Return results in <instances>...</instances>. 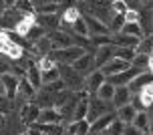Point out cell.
I'll return each instance as SVG.
<instances>
[{
    "label": "cell",
    "mask_w": 153,
    "mask_h": 135,
    "mask_svg": "<svg viewBox=\"0 0 153 135\" xmlns=\"http://www.w3.org/2000/svg\"><path fill=\"white\" fill-rule=\"evenodd\" d=\"M61 71V79L65 81V89L71 93H81L85 89V75L76 73L71 65H59Z\"/></svg>",
    "instance_id": "1"
},
{
    "label": "cell",
    "mask_w": 153,
    "mask_h": 135,
    "mask_svg": "<svg viewBox=\"0 0 153 135\" xmlns=\"http://www.w3.org/2000/svg\"><path fill=\"white\" fill-rule=\"evenodd\" d=\"M8 109H10V99H8L6 95H0V111L6 113Z\"/></svg>",
    "instance_id": "43"
},
{
    "label": "cell",
    "mask_w": 153,
    "mask_h": 135,
    "mask_svg": "<svg viewBox=\"0 0 153 135\" xmlns=\"http://www.w3.org/2000/svg\"><path fill=\"white\" fill-rule=\"evenodd\" d=\"M20 135H28V131H22V133H20Z\"/></svg>",
    "instance_id": "52"
},
{
    "label": "cell",
    "mask_w": 153,
    "mask_h": 135,
    "mask_svg": "<svg viewBox=\"0 0 153 135\" xmlns=\"http://www.w3.org/2000/svg\"><path fill=\"white\" fill-rule=\"evenodd\" d=\"M121 32H125V34H131V37H137V38H143L145 34H143V28H141V24L139 22H125L123 24Z\"/></svg>",
    "instance_id": "31"
},
{
    "label": "cell",
    "mask_w": 153,
    "mask_h": 135,
    "mask_svg": "<svg viewBox=\"0 0 153 135\" xmlns=\"http://www.w3.org/2000/svg\"><path fill=\"white\" fill-rule=\"evenodd\" d=\"M48 38H51V43H53V48H67V46L75 45V40H73L67 32H61V30L48 32Z\"/></svg>",
    "instance_id": "14"
},
{
    "label": "cell",
    "mask_w": 153,
    "mask_h": 135,
    "mask_svg": "<svg viewBox=\"0 0 153 135\" xmlns=\"http://www.w3.org/2000/svg\"><path fill=\"white\" fill-rule=\"evenodd\" d=\"M89 129H91V123L87 119H76L73 123H69L65 133L67 135H89Z\"/></svg>",
    "instance_id": "21"
},
{
    "label": "cell",
    "mask_w": 153,
    "mask_h": 135,
    "mask_svg": "<svg viewBox=\"0 0 153 135\" xmlns=\"http://www.w3.org/2000/svg\"><path fill=\"white\" fill-rule=\"evenodd\" d=\"M40 79H42V85H48V83H53V81H59V79H61L59 65L53 67V69H48V71H40Z\"/></svg>",
    "instance_id": "32"
},
{
    "label": "cell",
    "mask_w": 153,
    "mask_h": 135,
    "mask_svg": "<svg viewBox=\"0 0 153 135\" xmlns=\"http://www.w3.org/2000/svg\"><path fill=\"white\" fill-rule=\"evenodd\" d=\"M61 121H62V113L56 107H46V109H40L36 123H61Z\"/></svg>",
    "instance_id": "17"
},
{
    "label": "cell",
    "mask_w": 153,
    "mask_h": 135,
    "mask_svg": "<svg viewBox=\"0 0 153 135\" xmlns=\"http://www.w3.org/2000/svg\"><path fill=\"white\" fill-rule=\"evenodd\" d=\"M46 2H59V4H61V0H46Z\"/></svg>",
    "instance_id": "50"
},
{
    "label": "cell",
    "mask_w": 153,
    "mask_h": 135,
    "mask_svg": "<svg viewBox=\"0 0 153 135\" xmlns=\"http://www.w3.org/2000/svg\"><path fill=\"white\" fill-rule=\"evenodd\" d=\"M40 135H46V133H40Z\"/></svg>",
    "instance_id": "53"
},
{
    "label": "cell",
    "mask_w": 153,
    "mask_h": 135,
    "mask_svg": "<svg viewBox=\"0 0 153 135\" xmlns=\"http://www.w3.org/2000/svg\"><path fill=\"white\" fill-rule=\"evenodd\" d=\"M0 81H2V85H4L6 97L10 99V101H14L16 93H18V81H20V77L12 75V73L8 71V73H4V75H0Z\"/></svg>",
    "instance_id": "10"
},
{
    "label": "cell",
    "mask_w": 153,
    "mask_h": 135,
    "mask_svg": "<svg viewBox=\"0 0 153 135\" xmlns=\"http://www.w3.org/2000/svg\"><path fill=\"white\" fill-rule=\"evenodd\" d=\"M34 54H40V57H45V54H48L51 51H53V43H51V38H48V34H45L42 38H38L36 43H32V48H30Z\"/></svg>",
    "instance_id": "24"
},
{
    "label": "cell",
    "mask_w": 153,
    "mask_h": 135,
    "mask_svg": "<svg viewBox=\"0 0 153 135\" xmlns=\"http://www.w3.org/2000/svg\"><path fill=\"white\" fill-rule=\"evenodd\" d=\"M16 2H18V0H4V8H12V6H16Z\"/></svg>",
    "instance_id": "46"
},
{
    "label": "cell",
    "mask_w": 153,
    "mask_h": 135,
    "mask_svg": "<svg viewBox=\"0 0 153 135\" xmlns=\"http://www.w3.org/2000/svg\"><path fill=\"white\" fill-rule=\"evenodd\" d=\"M123 24H125V16L123 14H113L111 22H109V28L113 30V32H121Z\"/></svg>",
    "instance_id": "39"
},
{
    "label": "cell",
    "mask_w": 153,
    "mask_h": 135,
    "mask_svg": "<svg viewBox=\"0 0 153 135\" xmlns=\"http://www.w3.org/2000/svg\"><path fill=\"white\" fill-rule=\"evenodd\" d=\"M141 2H143V4H149V2H151V0H141Z\"/></svg>",
    "instance_id": "51"
},
{
    "label": "cell",
    "mask_w": 153,
    "mask_h": 135,
    "mask_svg": "<svg viewBox=\"0 0 153 135\" xmlns=\"http://www.w3.org/2000/svg\"><path fill=\"white\" fill-rule=\"evenodd\" d=\"M135 51L139 54H151L153 53V37H143L139 38L137 46H135Z\"/></svg>",
    "instance_id": "30"
},
{
    "label": "cell",
    "mask_w": 153,
    "mask_h": 135,
    "mask_svg": "<svg viewBox=\"0 0 153 135\" xmlns=\"http://www.w3.org/2000/svg\"><path fill=\"white\" fill-rule=\"evenodd\" d=\"M36 127L40 129V133H46V135H62L65 133V127L61 123H36Z\"/></svg>",
    "instance_id": "28"
},
{
    "label": "cell",
    "mask_w": 153,
    "mask_h": 135,
    "mask_svg": "<svg viewBox=\"0 0 153 135\" xmlns=\"http://www.w3.org/2000/svg\"><path fill=\"white\" fill-rule=\"evenodd\" d=\"M123 16H125V22H139V12L137 10H127Z\"/></svg>",
    "instance_id": "42"
},
{
    "label": "cell",
    "mask_w": 153,
    "mask_h": 135,
    "mask_svg": "<svg viewBox=\"0 0 153 135\" xmlns=\"http://www.w3.org/2000/svg\"><path fill=\"white\" fill-rule=\"evenodd\" d=\"M45 34H46V28H45V26H40V24H36V22H34V24H32V28L28 30V34H26L24 38H26L28 43H36L38 38H42Z\"/></svg>",
    "instance_id": "34"
},
{
    "label": "cell",
    "mask_w": 153,
    "mask_h": 135,
    "mask_svg": "<svg viewBox=\"0 0 153 135\" xmlns=\"http://www.w3.org/2000/svg\"><path fill=\"white\" fill-rule=\"evenodd\" d=\"M24 14H26V12L20 10L18 6L4 8V12H2V16H0V26H2L4 30H14V26L22 20Z\"/></svg>",
    "instance_id": "3"
},
{
    "label": "cell",
    "mask_w": 153,
    "mask_h": 135,
    "mask_svg": "<svg viewBox=\"0 0 153 135\" xmlns=\"http://www.w3.org/2000/svg\"><path fill=\"white\" fill-rule=\"evenodd\" d=\"M135 54H137L135 46H115L113 57H117V59H123V60H127V63H131V60L135 59Z\"/></svg>",
    "instance_id": "27"
},
{
    "label": "cell",
    "mask_w": 153,
    "mask_h": 135,
    "mask_svg": "<svg viewBox=\"0 0 153 135\" xmlns=\"http://www.w3.org/2000/svg\"><path fill=\"white\" fill-rule=\"evenodd\" d=\"M111 40H113L115 46H137L139 43L137 37H131V34H125V32H115Z\"/></svg>",
    "instance_id": "25"
},
{
    "label": "cell",
    "mask_w": 153,
    "mask_h": 135,
    "mask_svg": "<svg viewBox=\"0 0 153 135\" xmlns=\"http://www.w3.org/2000/svg\"><path fill=\"white\" fill-rule=\"evenodd\" d=\"M115 115H117V119L123 121L125 125H131V123H133V119H135V115H137V107L133 105V103H127V105L119 107Z\"/></svg>",
    "instance_id": "20"
},
{
    "label": "cell",
    "mask_w": 153,
    "mask_h": 135,
    "mask_svg": "<svg viewBox=\"0 0 153 135\" xmlns=\"http://www.w3.org/2000/svg\"><path fill=\"white\" fill-rule=\"evenodd\" d=\"M56 10H59V2H46V0H42V2H38V6H36L38 14H56Z\"/></svg>",
    "instance_id": "35"
},
{
    "label": "cell",
    "mask_w": 153,
    "mask_h": 135,
    "mask_svg": "<svg viewBox=\"0 0 153 135\" xmlns=\"http://www.w3.org/2000/svg\"><path fill=\"white\" fill-rule=\"evenodd\" d=\"M105 81H107V75L101 69H95V71H91L89 75L85 77V89L89 91V93H97Z\"/></svg>",
    "instance_id": "6"
},
{
    "label": "cell",
    "mask_w": 153,
    "mask_h": 135,
    "mask_svg": "<svg viewBox=\"0 0 153 135\" xmlns=\"http://www.w3.org/2000/svg\"><path fill=\"white\" fill-rule=\"evenodd\" d=\"M71 67L75 69L76 73H81V75H89L91 71H95V54L93 53H83Z\"/></svg>",
    "instance_id": "7"
},
{
    "label": "cell",
    "mask_w": 153,
    "mask_h": 135,
    "mask_svg": "<svg viewBox=\"0 0 153 135\" xmlns=\"http://www.w3.org/2000/svg\"><path fill=\"white\" fill-rule=\"evenodd\" d=\"M139 73H143V71H139V69H135V67H129V69H125V71H121V73H117V75L107 77V81L111 83L113 87H121V85H129Z\"/></svg>",
    "instance_id": "4"
},
{
    "label": "cell",
    "mask_w": 153,
    "mask_h": 135,
    "mask_svg": "<svg viewBox=\"0 0 153 135\" xmlns=\"http://www.w3.org/2000/svg\"><path fill=\"white\" fill-rule=\"evenodd\" d=\"M131 93L129 87L127 85H121V87H115V95H113V101H111V105L115 107V109H119V107L127 105V103H131Z\"/></svg>",
    "instance_id": "13"
},
{
    "label": "cell",
    "mask_w": 153,
    "mask_h": 135,
    "mask_svg": "<svg viewBox=\"0 0 153 135\" xmlns=\"http://www.w3.org/2000/svg\"><path fill=\"white\" fill-rule=\"evenodd\" d=\"M121 135H143V133H141V131H137L135 127H129V125H127V127H125V131H123Z\"/></svg>",
    "instance_id": "44"
},
{
    "label": "cell",
    "mask_w": 153,
    "mask_h": 135,
    "mask_svg": "<svg viewBox=\"0 0 153 135\" xmlns=\"http://www.w3.org/2000/svg\"><path fill=\"white\" fill-rule=\"evenodd\" d=\"M115 117H117V115H115V113H105V115H101L99 119H95L91 123V129H89V135H97V133H103V131H105V129L109 127V123H111V121L115 119Z\"/></svg>",
    "instance_id": "16"
},
{
    "label": "cell",
    "mask_w": 153,
    "mask_h": 135,
    "mask_svg": "<svg viewBox=\"0 0 153 135\" xmlns=\"http://www.w3.org/2000/svg\"><path fill=\"white\" fill-rule=\"evenodd\" d=\"M151 135H153V133H151Z\"/></svg>",
    "instance_id": "54"
},
{
    "label": "cell",
    "mask_w": 153,
    "mask_h": 135,
    "mask_svg": "<svg viewBox=\"0 0 153 135\" xmlns=\"http://www.w3.org/2000/svg\"><path fill=\"white\" fill-rule=\"evenodd\" d=\"M147 60H149V54H135V59L131 60V67H135V69H139V71H145V67H147Z\"/></svg>",
    "instance_id": "40"
},
{
    "label": "cell",
    "mask_w": 153,
    "mask_h": 135,
    "mask_svg": "<svg viewBox=\"0 0 153 135\" xmlns=\"http://www.w3.org/2000/svg\"><path fill=\"white\" fill-rule=\"evenodd\" d=\"M73 32L76 37H83V38H89V28H87V22H85V16L76 18L73 22Z\"/></svg>",
    "instance_id": "36"
},
{
    "label": "cell",
    "mask_w": 153,
    "mask_h": 135,
    "mask_svg": "<svg viewBox=\"0 0 153 135\" xmlns=\"http://www.w3.org/2000/svg\"><path fill=\"white\" fill-rule=\"evenodd\" d=\"M38 69H40V71H48V69H53V67H56V63H54L53 59H51V57H48V54H45V57H40V59H38Z\"/></svg>",
    "instance_id": "41"
},
{
    "label": "cell",
    "mask_w": 153,
    "mask_h": 135,
    "mask_svg": "<svg viewBox=\"0 0 153 135\" xmlns=\"http://www.w3.org/2000/svg\"><path fill=\"white\" fill-rule=\"evenodd\" d=\"M147 71H149V73L153 75V53L149 54V60H147Z\"/></svg>",
    "instance_id": "45"
},
{
    "label": "cell",
    "mask_w": 153,
    "mask_h": 135,
    "mask_svg": "<svg viewBox=\"0 0 153 135\" xmlns=\"http://www.w3.org/2000/svg\"><path fill=\"white\" fill-rule=\"evenodd\" d=\"M133 105L137 107V111H139V109H141V111H145V109H149V107L153 105V83L145 85L143 89L139 91Z\"/></svg>",
    "instance_id": "8"
},
{
    "label": "cell",
    "mask_w": 153,
    "mask_h": 135,
    "mask_svg": "<svg viewBox=\"0 0 153 135\" xmlns=\"http://www.w3.org/2000/svg\"><path fill=\"white\" fill-rule=\"evenodd\" d=\"M131 125L137 129V131H141V133H149V113L137 111V115H135V119H133Z\"/></svg>",
    "instance_id": "26"
},
{
    "label": "cell",
    "mask_w": 153,
    "mask_h": 135,
    "mask_svg": "<svg viewBox=\"0 0 153 135\" xmlns=\"http://www.w3.org/2000/svg\"><path fill=\"white\" fill-rule=\"evenodd\" d=\"M85 22H87V28H89V37H97V34H111L109 24L103 22V20H99L97 16H85Z\"/></svg>",
    "instance_id": "9"
},
{
    "label": "cell",
    "mask_w": 153,
    "mask_h": 135,
    "mask_svg": "<svg viewBox=\"0 0 153 135\" xmlns=\"http://www.w3.org/2000/svg\"><path fill=\"white\" fill-rule=\"evenodd\" d=\"M26 79L34 89H40L42 87V79H40V69L34 60H28L26 63Z\"/></svg>",
    "instance_id": "18"
},
{
    "label": "cell",
    "mask_w": 153,
    "mask_h": 135,
    "mask_svg": "<svg viewBox=\"0 0 153 135\" xmlns=\"http://www.w3.org/2000/svg\"><path fill=\"white\" fill-rule=\"evenodd\" d=\"M151 34H153V10H151Z\"/></svg>",
    "instance_id": "49"
},
{
    "label": "cell",
    "mask_w": 153,
    "mask_h": 135,
    "mask_svg": "<svg viewBox=\"0 0 153 135\" xmlns=\"http://www.w3.org/2000/svg\"><path fill=\"white\" fill-rule=\"evenodd\" d=\"M131 67V63H127V60H123V59H117V57H113V59L109 60L105 67H101V71L105 73L107 77L111 75H117V73H121V71H125V69H129Z\"/></svg>",
    "instance_id": "15"
},
{
    "label": "cell",
    "mask_w": 153,
    "mask_h": 135,
    "mask_svg": "<svg viewBox=\"0 0 153 135\" xmlns=\"http://www.w3.org/2000/svg\"><path fill=\"white\" fill-rule=\"evenodd\" d=\"M127 10H129L127 0H113V2H111V12H113V14H125Z\"/></svg>",
    "instance_id": "38"
},
{
    "label": "cell",
    "mask_w": 153,
    "mask_h": 135,
    "mask_svg": "<svg viewBox=\"0 0 153 135\" xmlns=\"http://www.w3.org/2000/svg\"><path fill=\"white\" fill-rule=\"evenodd\" d=\"M125 127H127V125H125L123 121H119L117 117H115V119L109 123V127L105 129V133H107V135H121L123 131H125Z\"/></svg>",
    "instance_id": "37"
},
{
    "label": "cell",
    "mask_w": 153,
    "mask_h": 135,
    "mask_svg": "<svg viewBox=\"0 0 153 135\" xmlns=\"http://www.w3.org/2000/svg\"><path fill=\"white\" fill-rule=\"evenodd\" d=\"M83 53H85V46L73 45V46H67V48H53V51L48 53V57H51L56 65H73Z\"/></svg>",
    "instance_id": "2"
},
{
    "label": "cell",
    "mask_w": 153,
    "mask_h": 135,
    "mask_svg": "<svg viewBox=\"0 0 153 135\" xmlns=\"http://www.w3.org/2000/svg\"><path fill=\"white\" fill-rule=\"evenodd\" d=\"M34 22H36V14H34V12H26V14L22 16V20L14 26V32L18 34V37L24 38L26 34H28V30L32 28V24H34Z\"/></svg>",
    "instance_id": "19"
},
{
    "label": "cell",
    "mask_w": 153,
    "mask_h": 135,
    "mask_svg": "<svg viewBox=\"0 0 153 135\" xmlns=\"http://www.w3.org/2000/svg\"><path fill=\"white\" fill-rule=\"evenodd\" d=\"M36 91L38 89L32 87L30 83H28V79L22 77V79L18 81V93H16V97H22V99H26V101H32V99L36 97Z\"/></svg>",
    "instance_id": "23"
},
{
    "label": "cell",
    "mask_w": 153,
    "mask_h": 135,
    "mask_svg": "<svg viewBox=\"0 0 153 135\" xmlns=\"http://www.w3.org/2000/svg\"><path fill=\"white\" fill-rule=\"evenodd\" d=\"M99 99H103V101H107V103H111L113 101V95H115V87L111 85L109 81H105L103 85H101V89L95 93Z\"/></svg>",
    "instance_id": "29"
},
{
    "label": "cell",
    "mask_w": 153,
    "mask_h": 135,
    "mask_svg": "<svg viewBox=\"0 0 153 135\" xmlns=\"http://www.w3.org/2000/svg\"><path fill=\"white\" fill-rule=\"evenodd\" d=\"M109 113V105L107 101H103V99L95 97V99H89V113H87V121L93 123L95 119H99L101 115H105Z\"/></svg>",
    "instance_id": "5"
},
{
    "label": "cell",
    "mask_w": 153,
    "mask_h": 135,
    "mask_svg": "<svg viewBox=\"0 0 153 135\" xmlns=\"http://www.w3.org/2000/svg\"><path fill=\"white\" fill-rule=\"evenodd\" d=\"M76 18H81V10H79V8H75V6H71V8H67V10L62 12L61 24H62V26H65V24H73Z\"/></svg>",
    "instance_id": "33"
},
{
    "label": "cell",
    "mask_w": 153,
    "mask_h": 135,
    "mask_svg": "<svg viewBox=\"0 0 153 135\" xmlns=\"http://www.w3.org/2000/svg\"><path fill=\"white\" fill-rule=\"evenodd\" d=\"M149 83H153V75H151V73H145V71H143V73H139V75L135 77V79H133L129 85H127V87H129L131 93H139V91L143 89L145 85H149Z\"/></svg>",
    "instance_id": "22"
},
{
    "label": "cell",
    "mask_w": 153,
    "mask_h": 135,
    "mask_svg": "<svg viewBox=\"0 0 153 135\" xmlns=\"http://www.w3.org/2000/svg\"><path fill=\"white\" fill-rule=\"evenodd\" d=\"M0 127H4V113L0 111Z\"/></svg>",
    "instance_id": "48"
},
{
    "label": "cell",
    "mask_w": 153,
    "mask_h": 135,
    "mask_svg": "<svg viewBox=\"0 0 153 135\" xmlns=\"http://www.w3.org/2000/svg\"><path fill=\"white\" fill-rule=\"evenodd\" d=\"M38 115H40V107H38L34 101L26 103V105L20 109V121H22L24 125H28V127L38 121Z\"/></svg>",
    "instance_id": "11"
},
{
    "label": "cell",
    "mask_w": 153,
    "mask_h": 135,
    "mask_svg": "<svg viewBox=\"0 0 153 135\" xmlns=\"http://www.w3.org/2000/svg\"><path fill=\"white\" fill-rule=\"evenodd\" d=\"M149 133H153V113L149 115Z\"/></svg>",
    "instance_id": "47"
},
{
    "label": "cell",
    "mask_w": 153,
    "mask_h": 135,
    "mask_svg": "<svg viewBox=\"0 0 153 135\" xmlns=\"http://www.w3.org/2000/svg\"><path fill=\"white\" fill-rule=\"evenodd\" d=\"M113 53H115V45L97 46V53H95V67H97V69L105 67L109 60L113 59Z\"/></svg>",
    "instance_id": "12"
}]
</instances>
